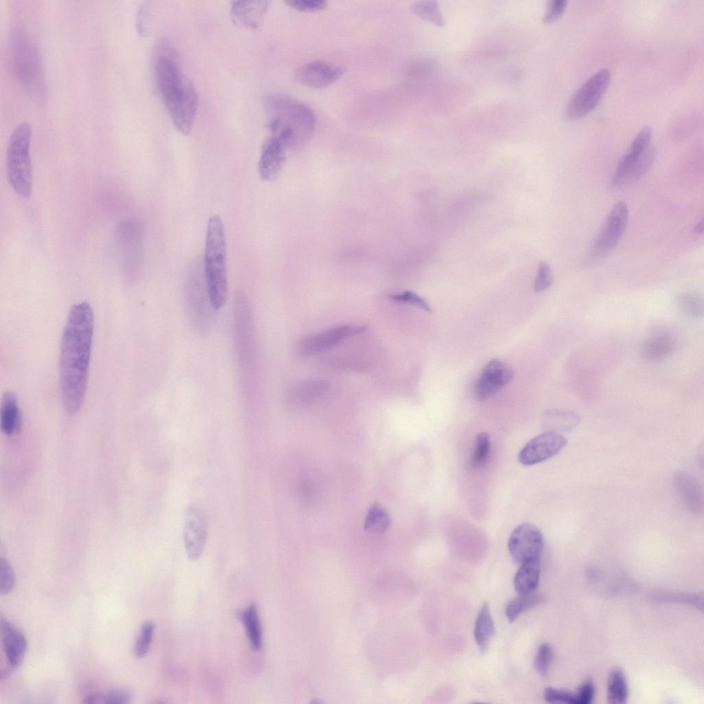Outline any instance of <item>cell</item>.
I'll return each instance as SVG.
<instances>
[{
    "label": "cell",
    "instance_id": "12",
    "mask_svg": "<svg viewBox=\"0 0 704 704\" xmlns=\"http://www.w3.org/2000/svg\"><path fill=\"white\" fill-rule=\"evenodd\" d=\"M365 328L358 325H342L302 338L296 346L297 355L308 358L322 353L343 340L364 332Z\"/></svg>",
    "mask_w": 704,
    "mask_h": 704
},
{
    "label": "cell",
    "instance_id": "2",
    "mask_svg": "<svg viewBox=\"0 0 704 704\" xmlns=\"http://www.w3.org/2000/svg\"><path fill=\"white\" fill-rule=\"evenodd\" d=\"M154 71L159 92L175 127L182 134L188 135L195 122L198 96L173 52L164 43L156 50Z\"/></svg>",
    "mask_w": 704,
    "mask_h": 704
},
{
    "label": "cell",
    "instance_id": "7",
    "mask_svg": "<svg viewBox=\"0 0 704 704\" xmlns=\"http://www.w3.org/2000/svg\"><path fill=\"white\" fill-rule=\"evenodd\" d=\"M628 219L627 205L623 201L615 204L590 247L584 261L586 266L597 263L615 248L625 231Z\"/></svg>",
    "mask_w": 704,
    "mask_h": 704
},
{
    "label": "cell",
    "instance_id": "28",
    "mask_svg": "<svg viewBox=\"0 0 704 704\" xmlns=\"http://www.w3.org/2000/svg\"><path fill=\"white\" fill-rule=\"evenodd\" d=\"M628 694V683L624 672L619 668L613 670L608 677L607 699L610 703L626 702Z\"/></svg>",
    "mask_w": 704,
    "mask_h": 704
},
{
    "label": "cell",
    "instance_id": "3",
    "mask_svg": "<svg viewBox=\"0 0 704 704\" xmlns=\"http://www.w3.org/2000/svg\"><path fill=\"white\" fill-rule=\"evenodd\" d=\"M267 128L286 148L306 142L313 135L316 118L305 104L285 94H274L265 100Z\"/></svg>",
    "mask_w": 704,
    "mask_h": 704
},
{
    "label": "cell",
    "instance_id": "5",
    "mask_svg": "<svg viewBox=\"0 0 704 704\" xmlns=\"http://www.w3.org/2000/svg\"><path fill=\"white\" fill-rule=\"evenodd\" d=\"M12 54L14 73L21 87L32 99L43 102L46 87L41 58L31 38L21 28L12 34Z\"/></svg>",
    "mask_w": 704,
    "mask_h": 704
},
{
    "label": "cell",
    "instance_id": "22",
    "mask_svg": "<svg viewBox=\"0 0 704 704\" xmlns=\"http://www.w3.org/2000/svg\"><path fill=\"white\" fill-rule=\"evenodd\" d=\"M674 484L683 503L694 514L703 511L702 487L697 479L686 472H679L674 476Z\"/></svg>",
    "mask_w": 704,
    "mask_h": 704
},
{
    "label": "cell",
    "instance_id": "6",
    "mask_svg": "<svg viewBox=\"0 0 704 704\" xmlns=\"http://www.w3.org/2000/svg\"><path fill=\"white\" fill-rule=\"evenodd\" d=\"M31 136V125L26 122H21L11 132L7 146L8 181L21 199H28L32 191Z\"/></svg>",
    "mask_w": 704,
    "mask_h": 704
},
{
    "label": "cell",
    "instance_id": "24",
    "mask_svg": "<svg viewBox=\"0 0 704 704\" xmlns=\"http://www.w3.org/2000/svg\"><path fill=\"white\" fill-rule=\"evenodd\" d=\"M0 425L1 432L10 437L19 433L21 428V415L16 395L5 392L1 397Z\"/></svg>",
    "mask_w": 704,
    "mask_h": 704
},
{
    "label": "cell",
    "instance_id": "46",
    "mask_svg": "<svg viewBox=\"0 0 704 704\" xmlns=\"http://www.w3.org/2000/svg\"><path fill=\"white\" fill-rule=\"evenodd\" d=\"M100 693L94 692L87 695L84 700V703H100Z\"/></svg>",
    "mask_w": 704,
    "mask_h": 704
},
{
    "label": "cell",
    "instance_id": "33",
    "mask_svg": "<svg viewBox=\"0 0 704 704\" xmlns=\"http://www.w3.org/2000/svg\"><path fill=\"white\" fill-rule=\"evenodd\" d=\"M154 630L155 624L151 621H146L142 625L133 647V653L137 658H143L147 654L153 639Z\"/></svg>",
    "mask_w": 704,
    "mask_h": 704
},
{
    "label": "cell",
    "instance_id": "14",
    "mask_svg": "<svg viewBox=\"0 0 704 704\" xmlns=\"http://www.w3.org/2000/svg\"><path fill=\"white\" fill-rule=\"evenodd\" d=\"M566 443L564 437L556 432H544L525 445L518 454V459L525 465L541 463L558 454Z\"/></svg>",
    "mask_w": 704,
    "mask_h": 704
},
{
    "label": "cell",
    "instance_id": "31",
    "mask_svg": "<svg viewBox=\"0 0 704 704\" xmlns=\"http://www.w3.org/2000/svg\"><path fill=\"white\" fill-rule=\"evenodd\" d=\"M390 524V517L383 507L373 505L368 511L364 522L366 531L373 534H382Z\"/></svg>",
    "mask_w": 704,
    "mask_h": 704
},
{
    "label": "cell",
    "instance_id": "13",
    "mask_svg": "<svg viewBox=\"0 0 704 704\" xmlns=\"http://www.w3.org/2000/svg\"><path fill=\"white\" fill-rule=\"evenodd\" d=\"M207 538L205 514L197 504H190L185 513L183 529L184 544L188 558L198 560L202 555Z\"/></svg>",
    "mask_w": 704,
    "mask_h": 704
},
{
    "label": "cell",
    "instance_id": "43",
    "mask_svg": "<svg viewBox=\"0 0 704 704\" xmlns=\"http://www.w3.org/2000/svg\"><path fill=\"white\" fill-rule=\"evenodd\" d=\"M594 694V685L592 681L588 679L583 682L574 693L575 704H589L592 703Z\"/></svg>",
    "mask_w": 704,
    "mask_h": 704
},
{
    "label": "cell",
    "instance_id": "15",
    "mask_svg": "<svg viewBox=\"0 0 704 704\" xmlns=\"http://www.w3.org/2000/svg\"><path fill=\"white\" fill-rule=\"evenodd\" d=\"M513 369L499 360L487 363L477 379L474 394L475 398L483 401L505 386L514 377Z\"/></svg>",
    "mask_w": 704,
    "mask_h": 704
},
{
    "label": "cell",
    "instance_id": "25",
    "mask_svg": "<svg viewBox=\"0 0 704 704\" xmlns=\"http://www.w3.org/2000/svg\"><path fill=\"white\" fill-rule=\"evenodd\" d=\"M520 565L514 576V588L518 594L532 593L537 588L540 580V559L529 560Z\"/></svg>",
    "mask_w": 704,
    "mask_h": 704
},
{
    "label": "cell",
    "instance_id": "30",
    "mask_svg": "<svg viewBox=\"0 0 704 704\" xmlns=\"http://www.w3.org/2000/svg\"><path fill=\"white\" fill-rule=\"evenodd\" d=\"M542 596L534 592L519 595L507 604L506 616L510 622H513L523 612L528 610L542 601Z\"/></svg>",
    "mask_w": 704,
    "mask_h": 704
},
{
    "label": "cell",
    "instance_id": "41",
    "mask_svg": "<svg viewBox=\"0 0 704 704\" xmlns=\"http://www.w3.org/2000/svg\"><path fill=\"white\" fill-rule=\"evenodd\" d=\"M131 693L124 689L111 690L105 693H100V703L109 704H126L130 703Z\"/></svg>",
    "mask_w": 704,
    "mask_h": 704
},
{
    "label": "cell",
    "instance_id": "42",
    "mask_svg": "<svg viewBox=\"0 0 704 704\" xmlns=\"http://www.w3.org/2000/svg\"><path fill=\"white\" fill-rule=\"evenodd\" d=\"M544 698L549 703H565L575 704V696L573 692L547 688L544 691Z\"/></svg>",
    "mask_w": 704,
    "mask_h": 704
},
{
    "label": "cell",
    "instance_id": "26",
    "mask_svg": "<svg viewBox=\"0 0 704 704\" xmlns=\"http://www.w3.org/2000/svg\"><path fill=\"white\" fill-rule=\"evenodd\" d=\"M495 632L489 605L485 602L478 611L474 629V639L481 652L487 650Z\"/></svg>",
    "mask_w": 704,
    "mask_h": 704
},
{
    "label": "cell",
    "instance_id": "39",
    "mask_svg": "<svg viewBox=\"0 0 704 704\" xmlns=\"http://www.w3.org/2000/svg\"><path fill=\"white\" fill-rule=\"evenodd\" d=\"M552 284V275L549 265L546 262H541L534 280V290L541 292L549 288Z\"/></svg>",
    "mask_w": 704,
    "mask_h": 704
},
{
    "label": "cell",
    "instance_id": "34",
    "mask_svg": "<svg viewBox=\"0 0 704 704\" xmlns=\"http://www.w3.org/2000/svg\"><path fill=\"white\" fill-rule=\"evenodd\" d=\"M490 448V437L487 432L479 433L476 438L472 456V465L474 468L483 466L487 461Z\"/></svg>",
    "mask_w": 704,
    "mask_h": 704
},
{
    "label": "cell",
    "instance_id": "16",
    "mask_svg": "<svg viewBox=\"0 0 704 704\" xmlns=\"http://www.w3.org/2000/svg\"><path fill=\"white\" fill-rule=\"evenodd\" d=\"M652 130L645 126L634 138L628 150L620 160L612 179V185L621 187L632 182L634 168L651 146Z\"/></svg>",
    "mask_w": 704,
    "mask_h": 704
},
{
    "label": "cell",
    "instance_id": "37",
    "mask_svg": "<svg viewBox=\"0 0 704 704\" xmlns=\"http://www.w3.org/2000/svg\"><path fill=\"white\" fill-rule=\"evenodd\" d=\"M15 584V576L14 571L8 561L3 557L0 560V593L6 595L10 593L13 589Z\"/></svg>",
    "mask_w": 704,
    "mask_h": 704
},
{
    "label": "cell",
    "instance_id": "38",
    "mask_svg": "<svg viewBox=\"0 0 704 704\" xmlns=\"http://www.w3.org/2000/svg\"><path fill=\"white\" fill-rule=\"evenodd\" d=\"M390 298L395 302L408 303L415 305L426 311H430V307L427 301L418 294L410 291H406L400 294L390 295Z\"/></svg>",
    "mask_w": 704,
    "mask_h": 704
},
{
    "label": "cell",
    "instance_id": "35",
    "mask_svg": "<svg viewBox=\"0 0 704 704\" xmlns=\"http://www.w3.org/2000/svg\"><path fill=\"white\" fill-rule=\"evenodd\" d=\"M679 305L683 312L692 317H700L703 314L702 299L694 293L683 294L679 299Z\"/></svg>",
    "mask_w": 704,
    "mask_h": 704
},
{
    "label": "cell",
    "instance_id": "4",
    "mask_svg": "<svg viewBox=\"0 0 704 704\" xmlns=\"http://www.w3.org/2000/svg\"><path fill=\"white\" fill-rule=\"evenodd\" d=\"M204 280L208 295L214 310L224 305L228 296L227 246L221 218L212 216L208 223L205 252Z\"/></svg>",
    "mask_w": 704,
    "mask_h": 704
},
{
    "label": "cell",
    "instance_id": "40",
    "mask_svg": "<svg viewBox=\"0 0 704 704\" xmlns=\"http://www.w3.org/2000/svg\"><path fill=\"white\" fill-rule=\"evenodd\" d=\"M285 3L300 12H316L327 6V2L324 0H287Z\"/></svg>",
    "mask_w": 704,
    "mask_h": 704
},
{
    "label": "cell",
    "instance_id": "21",
    "mask_svg": "<svg viewBox=\"0 0 704 704\" xmlns=\"http://www.w3.org/2000/svg\"><path fill=\"white\" fill-rule=\"evenodd\" d=\"M329 384L322 380H308L296 384L287 391L286 403L293 409H302L312 404L328 390Z\"/></svg>",
    "mask_w": 704,
    "mask_h": 704
},
{
    "label": "cell",
    "instance_id": "27",
    "mask_svg": "<svg viewBox=\"0 0 704 704\" xmlns=\"http://www.w3.org/2000/svg\"><path fill=\"white\" fill-rule=\"evenodd\" d=\"M239 618L244 624L252 648L259 650L262 648V630L256 606L250 604L240 613Z\"/></svg>",
    "mask_w": 704,
    "mask_h": 704
},
{
    "label": "cell",
    "instance_id": "20",
    "mask_svg": "<svg viewBox=\"0 0 704 704\" xmlns=\"http://www.w3.org/2000/svg\"><path fill=\"white\" fill-rule=\"evenodd\" d=\"M0 631L8 664L10 668L16 669L23 661L28 645L26 638L3 616L1 617Z\"/></svg>",
    "mask_w": 704,
    "mask_h": 704
},
{
    "label": "cell",
    "instance_id": "17",
    "mask_svg": "<svg viewBox=\"0 0 704 704\" xmlns=\"http://www.w3.org/2000/svg\"><path fill=\"white\" fill-rule=\"evenodd\" d=\"M344 72V69L340 66L323 60H314L298 68L295 78L306 87L322 89L336 82Z\"/></svg>",
    "mask_w": 704,
    "mask_h": 704
},
{
    "label": "cell",
    "instance_id": "23",
    "mask_svg": "<svg viewBox=\"0 0 704 704\" xmlns=\"http://www.w3.org/2000/svg\"><path fill=\"white\" fill-rule=\"evenodd\" d=\"M676 348V342L670 333H655L646 339L641 348V358L649 362H660L670 358Z\"/></svg>",
    "mask_w": 704,
    "mask_h": 704
},
{
    "label": "cell",
    "instance_id": "44",
    "mask_svg": "<svg viewBox=\"0 0 704 704\" xmlns=\"http://www.w3.org/2000/svg\"><path fill=\"white\" fill-rule=\"evenodd\" d=\"M567 4L566 0L551 1L547 6L546 14L543 21L547 23H552L557 20L563 14Z\"/></svg>",
    "mask_w": 704,
    "mask_h": 704
},
{
    "label": "cell",
    "instance_id": "32",
    "mask_svg": "<svg viewBox=\"0 0 704 704\" xmlns=\"http://www.w3.org/2000/svg\"><path fill=\"white\" fill-rule=\"evenodd\" d=\"M411 10L419 17L437 25H443L444 20L434 1H420L411 5Z\"/></svg>",
    "mask_w": 704,
    "mask_h": 704
},
{
    "label": "cell",
    "instance_id": "29",
    "mask_svg": "<svg viewBox=\"0 0 704 704\" xmlns=\"http://www.w3.org/2000/svg\"><path fill=\"white\" fill-rule=\"evenodd\" d=\"M580 418L572 411L549 410L544 414V426L552 432L568 430L578 424Z\"/></svg>",
    "mask_w": 704,
    "mask_h": 704
},
{
    "label": "cell",
    "instance_id": "47",
    "mask_svg": "<svg viewBox=\"0 0 704 704\" xmlns=\"http://www.w3.org/2000/svg\"><path fill=\"white\" fill-rule=\"evenodd\" d=\"M703 220L699 221L694 228V232L696 234H702L703 232Z\"/></svg>",
    "mask_w": 704,
    "mask_h": 704
},
{
    "label": "cell",
    "instance_id": "36",
    "mask_svg": "<svg viewBox=\"0 0 704 704\" xmlns=\"http://www.w3.org/2000/svg\"><path fill=\"white\" fill-rule=\"evenodd\" d=\"M553 658V650L548 643H543L539 647L534 659L536 670L543 677L548 675Z\"/></svg>",
    "mask_w": 704,
    "mask_h": 704
},
{
    "label": "cell",
    "instance_id": "10",
    "mask_svg": "<svg viewBox=\"0 0 704 704\" xmlns=\"http://www.w3.org/2000/svg\"><path fill=\"white\" fill-rule=\"evenodd\" d=\"M186 309L193 328L200 333L210 331L214 310L212 306L205 281L197 275L190 278L187 289Z\"/></svg>",
    "mask_w": 704,
    "mask_h": 704
},
{
    "label": "cell",
    "instance_id": "1",
    "mask_svg": "<svg viewBox=\"0 0 704 704\" xmlns=\"http://www.w3.org/2000/svg\"><path fill=\"white\" fill-rule=\"evenodd\" d=\"M94 333V314L87 302L74 305L61 338L59 371L63 404L69 415L80 408L87 390Z\"/></svg>",
    "mask_w": 704,
    "mask_h": 704
},
{
    "label": "cell",
    "instance_id": "11",
    "mask_svg": "<svg viewBox=\"0 0 704 704\" xmlns=\"http://www.w3.org/2000/svg\"><path fill=\"white\" fill-rule=\"evenodd\" d=\"M544 548V539L540 530L530 523L516 527L509 538L508 550L518 564L540 559Z\"/></svg>",
    "mask_w": 704,
    "mask_h": 704
},
{
    "label": "cell",
    "instance_id": "9",
    "mask_svg": "<svg viewBox=\"0 0 704 704\" xmlns=\"http://www.w3.org/2000/svg\"><path fill=\"white\" fill-rule=\"evenodd\" d=\"M610 80V71L606 68L592 75L570 99L566 109V117L576 120L589 113L600 101Z\"/></svg>",
    "mask_w": 704,
    "mask_h": 704
},
{
    "label": "cell",
    "instance_id": "8",
    "mask_svg": "<svg viewBox=\"0 0 704 704\" xmlns=\"http://www.w3.org/2000/svg\"><path fill=\"white\" fill-rule=\"evenodd\" d=\"M234 338L239 362L243 366L251 363L254 354V322L247 298L239 293L233 305Z\"/></svg>",
    "mask_w": 704,
    "mask_h": 704
},
{
    "label": "cell",
    "instance_id": "19",
    "mask_svg": "<svg viewBox=\"0 0 704 704\" xmlns=\"http://www.w3.org/2000/svg\"><path fill=\"white\" fill-rule=\"evenodd\" d=\"M283 144L270 135L263 145L258 161V173L266 182L274 180L280 175L285 162V150Z\"/></svg>",
    "mask_w": 704,
    "mask_h": 704
},
{
    "label": "cell",
    "instance_id": "45",
    "mask_svg": "<svg viewBox=\"0 0 704 704\" xmlns=\"http://www.w3.org/2000/svg\"><path fill=\"white\" fill-rule=\"evenodd\" d=\"M147 8L142 7L138 14V27L140 34H144L147 32V24L148 21Z\"/></svg>",
    "mask_w": 704,
    "mask_h": 704
},
{
    "label": "cell",
    "instance_id": "18",
    "mask_svg": "<svg viewBox=\"0 0 704 704\" xmlns=\"http://www.w3.org/2000/svg\"><path fill=\"white\" fill-rule=\"evenodd\" d=\"M270 1H234L230 5V16L232 23L239 27L257 30L263 21Z\"/></svg>",
    "mask_w": 704,
    "mask_h": 704
}]
</instances>
